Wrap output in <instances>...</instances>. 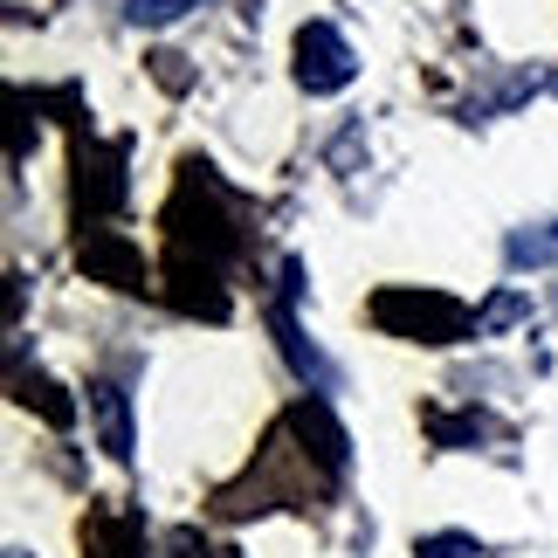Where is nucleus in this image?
<instances>
[{"instance_id": "obj_1", "label": "nucleus", "mask_w": 558, "mask_h": 558, "mask_svg": "<svg viewBox=\"0 0 558 558\" xmlns=\"http://www.w3.org/2000/svg\"><path fill=\"white\" fill-rule=\"evenodd\" d=\"M373 317L393 338H421V345H456L462 331H476V317H469L456 296H435V290H386Z\"/></svg>"}, {"instance_id": "obj_2", "label": "nucleus", "mask_w": 558, "mask_h": 558, "mask_svg": "<svg viewBox=\"0 0 558 558\" xmlns=\"http://www.w3.org/2000/svg\"><path fill=\"white\" fill-rule=\"evenodd\" d=\"M296 83H304L311 97H331V90L352 83V49L331 21H311V28L296 35Z\"/></svg>"}, {"instance_id": "obj_3", "label": "nucleus", "mask_w": 558, "mask_h": 558, "mask_svg": "<svg viewBox=\"0 0 558 558\" xmlns=\"http://www.w3.org/2000/svg\"><path fill=\"white\" fill-rule=\"evenodd\" d=\"M90 414H97L104 456H111V462H132V400H124V386L97 379V386H90Z\"/></svg>"}, {"instance_id": "obj_4", "label": "nucleus", "mask_w": 558, "mask_h": 558, "mask_svg": "<svg viewBox=\"0 0 558 558\" xmlns=\"http://www.w3.org/2000/svg\"><path fill=\"white\" fill-rule=\"evenodd\" d=\"M510 269H545V263H558V221H545V228H524V234H510Z\"/></svg>"}, {"instance_id": "obj_5", "label": "nucleus", "mask_w": 558, "mask_h": 558, "mask_svg": "<svg viewBox=\"0 0 558 558\" xmlns=\"http://www.w3.org/2000/svg\"><path fill=\"white\" fill-rule=\"evenodd\" d=\"M414 558H483V545L469 538V531H427L414 545Z\"/></svg>"}, {"instance_id": "obj_6", "label": "nucleus", "mask_w": 558, "mask_h": 558, "mask_svg": "<svg viewBox=\"0 0 558 558\" xmlns=\"http://www.w3.org/2000/svg\"><path fill=\"white\" fill-rule=\"evenodd\" d=\"M531 311V296H518V290H497L489 304L476 311V331H504V325H518V317Z\"/></svg>"}, {"instance_id": "obj_7", "label": "nucleus", "mask_w": 558, "mask_h": 558, "mask_svg": "<svg viewBox=\"0 0 558 558\" xmlns=\"http://www.w3.org/2000/svg\"><path fill=\"white\" fill-rule=\"evenodd\" d=\"M193 8H201V0H124V14H132L138 28H166V21H180Z\"/></svg>"}]
</instances>
